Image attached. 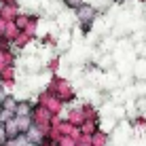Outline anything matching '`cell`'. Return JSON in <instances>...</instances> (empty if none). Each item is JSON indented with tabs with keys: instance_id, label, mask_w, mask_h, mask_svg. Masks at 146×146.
<instances>
[{
	"instance_id": "cell-1",
	"label": "cell",
	"mask_w": 146,
	"mask_h": 146,
	"mask_svg": "<svg viewBox=\"0 0 146 146\" xmlns=\"http://www.w3.org/2000/svg\"><path fill=\"white\" fill-rule=\"evenodd\" d=\"M78 19L80 21H91L93 19V9L91 7H80L78 9Z\"/></svg>"
},
{
	"instance_id": "cell-2",
	"label": "cell",
	"mask_w": 146,
	"mask_h": 146,
	"mask_svg": "<svg viewBox=\"0 0 146 146\" xmlns=\"http://www.w3.org/2000/svg\"><path fill=\"white\" fill-rule=\"evenodd\" d=\"M7 140H9V138H7V133H4V129H2V125H0V146H2L4 142H7Z\"/></svg>"
}]
</instances>
